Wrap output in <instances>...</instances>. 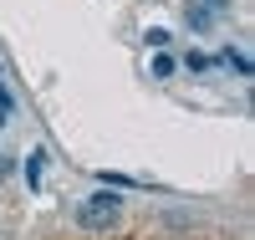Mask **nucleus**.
<instances>
[{
	"mask_svg": "<svg viewBox=\"0 0 255 240\" xmlns=\"http://www.w3.org/2000/svg\"><path fill=\"white\" fill-rule=\"evenodd\" d=\"M184 67H189V72H209V56H204V51H189Z\"/></svg>",
	"mask_w": 255,
	"mask_h": 240,
	"instance_id": "nucleus-7",
	"label": "nucleus"
},
{
	"mask_svg": "<svg viewBox=\"0 0 255 240\" xmlns=\"http://www.w3.org/2000/svg\"><path fill=\"white\" fill-rule=\"evenodd\" d=\"M174 72H179V56H174V51H153V77H158V82H168Z\"/></svg>",
	"mask_w": 255,
	"mask_h": 240,
	"instance_id": "nucleus-4",
	"label": "nucleus"
},
{
	"mask_svg": "<svg viewBox=\"0 0 255 240\" xmlns=\"http://www.w3.org/2000/svg\"><path fill=\"white\" fill-rule=\"evenodd\" d=\"M46 164H51L46 148H36V154L26 159V184H31V189H41V179H46Z\"/></svg>",
	"mask_w": 255,
	"mask_h": 240,
	"instance_id": "nucleus-3",
	"label": "nucleus"
},
{
	"mask_svg": "<svg viewBox=\"0 0 255 240\" xmlns=\"http://www.w3.org/2000/svg\"><path fill=\"white\" fill-rule=\"evenodd\" d=\"M123 210H128V200H123V189H92L87 200L77 205V225L82 230H113L118 220H123Z\"/></svg>",
	"mask_w": 255,
	"mask_h": 240,
	"instance_id": "nucleus-1",
	"label": "nucleus"
},
{
	"mask_svg": "<svg viewBox=\"0 0 255 240\" xmlns=\"http://www.w3.org/2000/svg\"><path fill=\"white\" fill-rule=\"evenodd\" d=\"M225 10V0H189L184 5V20H189V31H215V15Z\"/></svg>",
	"mask_w": 255,
	"mask_h": 240,
	"instance_id": "nucleus-2",
	"label": "nucleus"
},
{
	"mask_svg": "<svg viewBox=\"0 0 255 240\" xmlns=\"http://www.w3.org/2000/svg\"><path fill=\"white\" fill-rule=\"evenodd\" d=\"M5 174H10V159H0V179H5Z\"/></svg>",
	"mask_w": 255,
	"mask_h": 240,
	"instance_id": "nucleus-8",
	"label": "nucleus"
},
{
	"mask_svg": "<svg viewBox=\"0 0 255 240\" xmlns=\"http://www.w3.org/2000/svg\"><path fill=\"white\" fill-rule=\"evenodd\" d=\"M148 46H153V51H168V46H174V31H163V26H148Z\"/></svg>",
	"mask_w": 255,
	"mask_h": 240,
	"instance_id": "nucleus-5",
	"label": "nucleus"
},
{
	"mask_svg": "<svg viewBox=\"0 0 255 240\" xmlns=\"http://www.w3.org/2000/svg\"><path fill=\"white\" fill-rule=\"evenodd\" d=\"M10 118H15V97L5 92V77H0V128H10Z\"/></svg>",
	"mask_w": 255,
	"mask_h": 240,
	"instance_id": "nucleus-6",
	"label": "nucleus"
}]
</instances>
